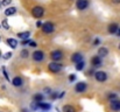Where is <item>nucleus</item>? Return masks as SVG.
<instances>
[{
    "label": "nucleus",
    "instance_id": "nucleus-1",
    "mask_svg": "<svg viewBox=\"0 0 120 112\" xmlns=\"http://www.w3.org/2000/svg\"><path fill=\"white\" fill-rule=\"evenodd\" d=\"M42 31L45 34H50V33H52L55 31V26L51 22H45V23L42 25Z\"/></svg>",
    "mask_w": 120,
    "mask_h": 112
},
{
    "label": "nucleus",
    "instance_id": "nucleus-2",
    "mask_svg": "<svg viewBox=\"0 0 120 112\" xmlns=\"http://www.w3.org/2000/svg\"><path fill=\"white\" fill-rule=\"evenodd\" d=\"M48 69H49V71H51V73H58V71H61V69H62V64H60V63H57V62H51V63L48 64Z\"/></svg>",
    "mask_w": 120,
    "mask_h": 112
},
{
    "label": "nucleus",
    "instance_id": "nucleus-3",
    "mask_svg": "<svg viewBox=\"0 0 120 112\" xmlns=\"http://www.w3.org/2000/svg\"><path fill=\"white\" fill-rule=\"evenodd\" d=\"M50 57H51L52 61L57 62V61H60V60L63 58V53L61 50H54V51L50 53Z\"/></svg>",
    "mask_w": 120,
    "mask_h": 112
},
{
    "label": "nucleus",
    "instance_id": "nucleus-4",
    "mask_svg": "<svg viewBox=\"0 0 120 112\" xmlns=\"http://www.w3.org/2000/svg\"><path fill=\"white\" fill-rule=\"evenodd\" d=\"M43 13H44V9H43L41 6H36V7H34V8L32 9L33 16H35V18H38V19H40L41 16L43 15Z\"/></svg>",
    "mask_w": 120,
    "mask_h": 112
},
{
    "label": "nucleus",
    "instance_id": "nucleus-5",
    "mask_svg": "<svg viewBox=\"0 0 120 112\" xmlns=\"http://www.w3.org/2000/svg\"><path fill=\"white\" fill-rule=\"evenodd\" d=\"M32 56H33V60H34L35 62H41V61H43V58H44V53L41 51V50H35Z\"/></svg>",
    "mask_w": 120,
    "mask_h": 112
},
{
    "label": "nucleus",
    "instance_id": "nucleus-6",
    "mask_svg": "<svg viewBox=\"0 0 120 112\" xmlns=\"http://www.w3.org/2000/svg\"><path fill=\"white\" fill-rule=\"evenodd\" d=\"M94 77L98 82H105L107 79V74L105 71H97L94 73Z\"/></svg>",
    "mask_w": 120,
    "mask_h": 112
},
{
    "label": "nucleus",
    "instance_id": "nucleus-7",
    "mask_svg": "<svg viewBox=\"0 0 120 112\" xmlns=\"http://www.w3.org/2000/svg\"><path fill=\"white\" fill-rule=\"evenodd\" d=\"M76 6L79 11H84L87 6H89V0H77Z\"/></svg>",
    "mask_w": 120,
    "mask_h": 112
},
{
    "label": "nucleus",
    "instance_id": "nucleus-8",
    "mask_svg": "<svg viewBox=\"0 0 120 112\" xmlns=\"http://www.w3.org/2000/svg\"><path fill=\"white\" fill-rule=\"evenodd\" d=\"M86 88H87V85H86V83H84V82H79V83H77L76 84V86H75V90H76V92H84L85 90H86Z\"/></svg>",
    "mask_w": 120,
    "mask_h": 112
},
{
    "label": "nucleus",
    "instance_id": "nucleus-9",
    "mask_svg": "<svg viewBox=\"0 0 120 112\" xmlns=\"http://www.w3.org/2000/svg\"><path fill=\"white\" fill-rule=\"evenodd\" d=\"M110 106H111V109H112L113 111H120V100H119V99L111 100Z\"/></svg>",
    "mask_w": 120,
    "mask_h": 112
},
{
    "label": "nucleus",
    "instance_id": "nucleus-10",
    "mask_svg": "<svg viewBox=\"0 0 120 112\" xmlns=\"http://www.w3.org/2000/svg\"><path fill=\"white\" fill-rule=\"evenodd\" d=\"M71 61L75 62L76 64L79 63V62H82V61H83V56H82V54H80V53H75V54L71 56Z\"/></svg>",
    "mask_w": 120,
    "mask_h": 112
},
{
    "label": "nucleus",
    "instance_id": "nucleus-11",
    "mask_svg": "<svg viewBox=\"0 0 120 112\" xmlns=\"http://www.w3.org/2000/svg\"><path fill=\"white\" fill-rule=\"evenodd\" d=\"M91 63H92V66H93L94 68H98V67L101 66V58H100L99 56H94V57H92Z\"/></svg>",
    "mask_w": 120,
    "mask_h": 112
},
{
    "label": "nucleus",
    "instance_id": "nucleus-12",
    "mask_svg": "<svg viewBox=\"0 0 120 112\" xmlns=\"http://www.w3.org/2000/svg\"><path fill=\"white\" fill-rule=\"evenodd\" d=\"M38 109H41V110H43V111H48V110L51 109V105H50L49 103H43V102H41V103H38Z\"/></svg>",
    "mask_w": 120,
    "mask_h": 112
},
{
    "label": "nucleus",
    "instance_id": "nucleus-13",
    "mask_svg": "<svg viewBox=\"0 0 120 112\" xmlns=\"http://www.w3.org/2000/svg\"><path fill=\"white\" fill-rule=\"evenodd\" d=\"M109 55V49L107 48H105V47H101V48H99V50H98V56L101 58V57H106Z\"/></svg>",
    "mask_w": 120,
    "mask_h": 112
},
{
    "label": "nucleus",
    "instance_id": "nucleus-14",
    "mask_svg": "<svg viewBox=\"0 0 120 112\" xmlns=\"http://www.w3.org/2000/svg\"><path fill=\"white\" fill-rule=\"evenodd\" d=\"M22 83H23V81H22V78L21 77H19V76H16V77H14L13 79H12V84L14 85V86H21L22 85Z\"/></svg>",
    "mask_w": 120,
    "mask_h": 112
},
{
    "label": "nucleus",
    "instance_id": "nucleus-15",
    "mask_svg": "<svg viewBox=\"0 0 120 112\" xmlns=\"http://www.w3.org/2000/svg\"><path fill=\"white\" fill-rule=\"evenodd\" d=\"M118 29H119V26L117 23H111L109 26V33H111V34H116L118 32Z\"/></svg>",
    "mask_w": 120,
    "mask_h": 112
},
{
    "label": "nucleus",
    "instance_id": "nucleus-16",
    "mask_svg": "<svg viewBox=\"0 0 120 112\" xmlns=\"http://www.w3.org/2000/svg\"><path fill=\"white\" fill-rule=\"evenodd\" d=\"M62 111L63 112H76V108L75 106H72V105H64L63 106V109H62Z\"/></svg>",
    "mask_w": 120,
    "mask_h": 112
},
{
    "label": "nucleus",
    "instance_id": "nucleus-17",
    "mask_svg": "<svg viewBox=\"0 0 120 112\" xmlns=\"http://www.w3.org/2000/svg\"><path fill=\"white\" fill-rule=\"evenodd\" d=\"M15 12H16V8H15V7H8V8L5 11V15L11 16V15L15 14Z\"/></svg>",
    "mask_w": 120,
    "mask_h": 112
},
{
    "label": "nucleus",
    "instance_id": "nucleus-18",
    "mask_svg": "<svg viewBox=\"0 0 120 112\" xmlns=\"http://www.w3.org/2000/svg\"><path fill=\"white\" fill-rule=\"evenodd\" d=\"M7 43H8L9 47L13 48V49H15V48L18 47V41H16L15 39H8V40H7Z\"/></svg>",
    "mask_w": 120,
    "mask_h": 112
},
{
    "label": "nucleus",
    "instance_id": "nucleus-19",
    "mask_svg": "<svg viewBox=\"0 0 120 112\" xmlns=\"http://www.w3.org/2000/svg\"><path fill=\"white\" fill-rule=\"evenodd\" d=\"M43 99H44V96H43L42 93H36V95H34V102L41 103V102H43Z\"/></svg>",
    "mask_w": 120,
    "mask_h": 112
},
{
    "label": "nucleus",
    "instance_id": "nucleus-20",
    "mask_svg": "<svg viewBox=\"0 0 120 112\" xmlns=\"http://www.w3.org/2000/svg\"><path fill=\"white\" fill-rule=\"evenodd\" d=\"M18 36L20 39H22V40H28L29 36H30V33L29 32H22V33H19Z\"/></svg>",
    "mask_w": 120,
    "mask_h": 112
},
{
    "label": "nucleus",
    "instance_id": "nucleus-21",
    "mask_svg": "<svg viewBox=\"0 0 120 112\" xmlns=\"http://www.w3.org/2000/svg\"><path fill=\"white\" fill-rule=\"evenodd\" d=\"M84 66H85V63H84L83 61L79 62V63H77V64H76V70H78V71L83 70V69H84Z\"/></svg>",
    "mask_w": 120,
    "mask_h": 112
},
{
    "label": "nucleus",
    "instance_id": "nucleus-22",
    "mask_svg": "<svg viewBox=\"0 0 120 112\" xmlns=\"http://www.w3.org/2000/svg\"><path fill=\"white\" fill-rule=\"evenodd\" d=\"M21 56H22L23 58H27V57L29 56V53H28V50H26V49H23V50L21 51Z\"/></svg>",
    "mask_w": 120,
    "mask_h": 112
},
{
    "label": "nucleus",
    "instance_id": "nucleus-23",
    "mask_svg": "<svg viewBox=\"0 0 120 112\" xmlns=\"http://www.w3.org/2000/svg\"><path fill=\"white\" fill-rule=\"evenodd\" d=\"M2 26H4V28H5V29H9V26H8L7 20H4V21H2Z\"/></svg>",
    "mask_w": 120,
    "mask_h": 112
},
{
    "label": "nucleus",
    "instance_id": "nucleus-24",
    "mask_svg": "<svg viewBox=\"0 0 120 112\" xmlns=\"http://www.w3.org/2000/svg\"><path fill=\"white\" fill-rule=\"evenodd\" d=\"M109 99H111V100L117 99V95H116V93H110V95H109Z\"/></svg>",
    "mask_w": 120,
    "mask_h": 112
},
{
    "label": "nucleus",
    "instance_id": "nucleus-25",
    "mask_svg": "<svg viewBox=\"0 0 120 112\" xmlns=\"http://www.w3.org/2000/svg\"><path fill=\"white\" fill-rule=\"evenodd\" d=\"M11 1H12V0H2V1H1V5L7 6V5H9V4H11Z\"/></svg>",
    "mask_w": 120,
    "mask_h": 112
},
{
    "label": "nucleus",
    "instance_id": "nucleus-26",
    "mask_svg": "<svg viewBox=\"0 0 120 112\" xmlns=\"http://www.w3.org/2000/svg\"><path fill=\"white\" fill-rule=\"evenodd\" d=\"M11 57H12V53H6L5 56H4L5 60H8V58H11Z\"/></svg>",
    "mask_w": 120,
    "mask_h": 112
},
{
    "label": "nucleus",
    "instance_id": "nucleus-27",
    "mask_svg": "<svg viewBox=\"0 0 120 112\" xmlns=\"http://www.w3.org/2000/svg\"><path fill=\"white\" fill-rule=\"evenodd\" d=\"M50 97H51V99H56V98H58V95H57L56 92H51Z\"/></svg>",
    "mask_w": 120,
    "mask_h": 112
},
{
    "label": "nucleus",
    "instance_id": "nucleus-28",
    "mask_svg": "<svg viewBox=\"0 0 120 112\" xmlns=\"http://www.w3.org/2000/svg\"><path fill=\"white\" fill-rule=\"evenodd\" d=\"M75 79H76V75H70V76H69V81H70V82H74Z\"/></svg>",
    "mask_w": 120,
    "mask_h": 112
},
{
    "label": "nucleus",
    "instance_id": "nucleus-29",
    "mask_svg": "<svg viewBox=\"0 0 120 112\" xmlns=\"http://www.w3.org/2000/svg\"><path fill=\"white\" fill-rule=\"evenodd\" d=\"M2 71H4V75H5L6 79H7V81H9V77H8V75H7V73H6V69H5V68H2Z\"/></svg>",
    "mask_w": 120,
    "mask_h": 112
},
{
    "label": "nucleus",
    "instance_id": "nucleus-30",
    "mask_svg": "<svg viewBox=\"0 0 120 112\" xmlns=\"http://www.w3.org/2000/svg\"><path fill=\"white\" fill-rule=\"evenodd\" d=\"M29 46H30V47H36V43H35L34 41H29Z\"/></svg>",
    "mask_w": 120,
    "mask_h": 112
},
{
    "label": "nucleus",
    "instance_id": "nucleus-31",
    "mask_svg": "<svg viewBox=\"0 0 120 112\" xmlns=\"http://www.w3.org/2000/svg\"><path fill=\"white\" fill-rule=\"evenodd\" d=\"M36 26H38V27H41V28H42V22H41V21H38V22H36Z\"/></svg>",
    "mask_w": 120,
    "mask_h": 112
},
{
    "label": "nucleus",
    "instance_id": "nucleus-32",
    "mask_svg": "<svg viewBox=\"0 0 120 112\" xmlns=\"http://www.w3.org/2000/svg\"><path fill=\"white\" fill-rule=\"evenodd\" d=\"M64 93H65V92H64V91H63V92H61V93H60V95H58V98H62V97H63V96H64Z\"/></svg>",
    "mask_w": 120,
    "mask_h": 112
},
{
    "label": "nucleus",
    "instance_id": "nucleus-33",
    "mask_svg": "<svg viewBox=\"0 0 120 112\" xmlns=\"http://www.w3.org/2000/svg\"><path fill=\"white\" fill-rule=\"evenodd\" d=\"M114 4H120V0H112Z\"/></svg>",
    "mask_w": 120,
    "mask_h": 112
},
{
    "label": "nucleus",
    "instance_id": "nucleus-34",
    "mask_svg": "<svg viewBox=\"0 0 120 112\" xmlns=\"http://www.w3.org/2000/svg\"><path fill=\"white\" fill-rule=\"evenodd\" d=\"M117 34H118V35H119V36H120V28H119V29H118V32H117Z\"/></svg>",
    "mask_w": 120,
    "mask_h": 112
},
{
    "label": "nucleus",
    "instance_id": "nucleus-35",
    "mask_svg": "<svg viewBox=\"0 0 120 112\" xmlns=\"http://www.w3.org/2000/svg\"><path fill=\"white\" fill-rule=\"evenodd\" d=\"M22 112H27V110H25V109H23V110H22Z\"/></svg>",
    "mask_w": 120,
    "mask_h": 112
},
{
    "label": "nucleus",
    "instance_id": "nucleus-36",
    "mask_svg": "<svg viewBox=\"0 0 120 112\" xmlns=\"http://www.w3.org/2000/svg\"><path fill=\"white\" fill-rule=\"evenodd\" d=\"M0 56H1V51H0Z\"/></svg>",
    "mask_w": 120,
    "mask_h": 112
},
{
    "label": "nucleus",
    "instance_id": "nucleus-37",
    "mask_svg": "<svg viewBox=\"0 0 120 112\" xmlns=\"http://www.w3.org/2000/svg\"><path fill=\"white\" fill-rule=\"evenodd\" d=\"M119 49H120V44H119Z\"/></svg>",
    "mask_w": 120,
    "mask_h": 112
},
{
    "label": "nucleus",
    "instance_id": "nucleus-38",
    "mask_svg": "<svg viewBox=\"0 0 120 112\" xmlns=\"http://www.w3.org/2000/svg\"><path fill=\"white\" fill-rule=\"evenodd\" d=\"M0 40H1V37H0Z\"/></svg>",
    "mask_w": 120,
    "mask_h": 112
}]
</instances>
